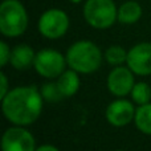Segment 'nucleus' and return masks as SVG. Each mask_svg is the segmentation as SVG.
Instances as JSON below:
<instances>
[{
	"label": "nucleus",
	"mask_w": 151,
	"mask_h": 151,
	"mask_svg": "<svg viewBox=\"0 0 151 151\" xmlns=\"http://www.w3.org/2000/svg\"><path fill=\"white\" fill-rule=\"evenodd\" d=\"M42 99L41 91L35 86H19L1 99L3 114L13 125H31L41 114Z\"/></svg>",
	"instance_id": "f257e3e1"
},
{
	"label": "nucleus",
	"mask_w": 151,
	"mask_h": 151,
	"mask_svg": "<svg viewBox=\"0 0 151 151\" xmlns=\"http://www.w3.org/2000/svg\"><path fill=\"white\" fill-rule=\"evenodd\" d=\"M66 63L78 73L89 74L98 70L102 63V53L94 42L81 40L72 45L66 52Z\"/></svg>",
	"instance_id": "f03ea898"
},
{
	"label": "nucleus",
	"mask_w": 151,
	"mask_h": 151,
	"mask_svg": "<svg viewBox=\"0 0 151 151\" xmlns=\"http://www.w3.org/2000/svg\"><path fill=\"white\" fill-rule=\"evenodd\" d=\"M28 27V13L20 0H3L0 4V32L7 37H17Z\"/></svg>",
	"instance_id": "7ed1b4c3"
},
{
	"label": "nucleus",
	"mask_w": 151,
	"mask_h": 151,
	"mask_svg": "<svg viewBox=\"0 0 151 151\" xmlns=\"http://www.w3.org/2000/svg\"><path fill=\"white\" fill-rule=\"evenodd\" d=\"M83 17L93 28L107 29L118 20V9L113 0H86Z\"/></svg>",
	"instance_id": "20e7f679"
},
{
	"label": "nucleus",
	"mask_w": 151,
	"mask_h": 151,
	"mask_svg": "<svg viewBox=\"0 0 151 151\" xmlns=\"http://www.w3.org/2000/svg\"><path fill=\"white\" fill-rule=\"evenodd\" d=\"M39 32L44 37L50 40H56L63 37L68 32L69 17L63 9L50 8L45 11L39 19L37 23Z\"/></svg>",
	"instance_id": "39448f33"
},
{
	"label": "nucleus",
	"mask_w": 151,
	"mask_h": 151,
	"mask_svg": "<svg viewBox=\"0 0 151 151\" xmlns=\"http://www.w3.org/2000/svg\"><path fill=\"white\" fill-rule=\"evenodd\" d=\"M66 58V57H65ZM60 52L53 49H42L35 57V69L45 78H56L63 74L66 60Z\"/></svg>",
	"instance_id": "423d86ee"
},
{
	"label": "nucleus",
	"mask_w": 151,
	"mask_h": 151,
	"mask_svg": "<svg viewBox=\"0 0 151 151\" xmlns=\"http://www.w3.org/2000/svg\"><path fill=\"white\" fill-rule=\"evenodd\" d=\"M1 151H36L35 138L28 130L16 125L5 130L1 139Z\"/></svg>",
	"instance_id": "0eeeda50"
},
{
	"label": "nucleus",
	"mask_w": 151,
	"mask_h": 151,
	"mask_svg": "<svg viewBox=\"0 0 151 151\" xmlns=\"http://www.w3.org/2000/svg\"><path fill=\"white\" fill-rule=\"evenodd\" d=\"M126 63L135 74H151V42H141L134 45L127 52Z\"/></svg>",
	"instance_id": "6e6552de"
},
{
	"label": "nucleus",
	"mask_w": 151,
	"mask_h": 151,
	"mask_svg": "<svg viewBox=\"0 0 151 151\" xmlns=\"http://www.w3.org/2000/svg\"><path fill=\"white\" fill-rule=\"evenodd\" d=\"M134 72L130 68L118 66L110 72L107 77V89L117 97H125L131 93L134 88Z\"/></svg>",
	"instance_id": "1a4fd4ad"
},
{
	"label": "nucleus",
	"mask_w": 151,
	"mask_h": 151,
	"mask_svg": "<svg viewBox=\"0 0 151 151\" xmlns=\"http://www.w3.org/2000/svg\"><path fill=\"white\" fill-rule=\"evenodd\" d=\"M135 117V109L127 99H117L106 109V119L115 127H122L131 122Z\"/></svg>",
	"instance_id": "9d476101"
},
{
	"label": "nucleus",
	"mask_w": 151,
	"mask_h": 151,
	"mask_svg": "<svg viewBox=\"0 0 151 151\" xmlns=\"http://www.w3.org/2000/svg\"><path fill=\"white\" fill-rule=\"evenodd\" d=\"M35 57L36 55H35L33 49L27 44H21L12 49L9 63L17 70H25L35 63Z\"/></svg>",
	"instance_id": "9b49d317"
},
{
	"label": "nucleus",
	"mask_w": 151,
	"mask_h": 151,
	"mask_svg": "<svg viewBox=\"0 0 151 151\" xmlns=\"http://www.w3.org/2000/svg\"><path fill=\"white\" fill-rule=\"evenodd\" d=\"M142 7L138 1L127 0L118 8V21L122 24H134L141 19Z\"/></svg>",
	"instance_id": "f8f14e48"
},
{
	"label": "nucleus",
	"mask_w": 151,
	"mask_h": 151,
	"mask_svg": "<svg viewBox=\"0 0 151 151\" xmlns=\"http://www.w3.org/2000/svg\"><path fill=\"white\" fill-rule=\"evenodd\" d=\"M77 73L78 72L70 69V70H64L63 74H60L57 85L64 97H72L77 93L78 88H80V78H78Z\"/></svg>",
	"instance_id": "ddd939ff"
},
{
	"label": "nucleus",
	"mask_w": 151,
	"mask_h": 151,
	"mask_svg": "<svg viewBox=\"0 0 151 151\" xmlns=\"http://www.w3.org/2000/svg\"><path fill=\"white\" fill-rule=\"evenodd\" d=\"M135 126L139 131L143 134L151 135V104L139 105V107L135 110V117H134Z\"/></svg>",
	"instance_id": "4468645a"
},
{
	"label": "nucleus",
	"mask_w": 151,
	"mask_h": 151,
	"mask_svg": "<svg viewBox=\"0 0 151 151\" xmlns=\"http://www.w3.org/2000/svg\"><path fill=\"white\" fill-rule=\"evenodd\" d=\"M131 97L133 101L137 102L138 105L149 104L151 99V89L146 82H138L134 85L133 90H131Z\"/></svg>",
	"instance_id": "2eb2a0df"
},
{
	"label": "nucleus",
	"mask_w": 151,
	"mask_h": 151,
	"mask_svg": "<svg viewBox=\"0 0 151 151\" xmlns=\"http://www.w3.org/2000/svg\"><path fill=\"white\" fill-rule=\"evenodd\" d=\"M105 57L107 63L111 65H121L127 60V52L119 45H113L107 48V50L105 52Z\"/></svg>",
	"instance_id": "dca6fc26"
},
{
	"label": "nucleus",
	"mask_w": 151,
	"mask_h": 151,
	"mask_svg": "<svg viewBox=\"0 0 151 151\" xmlns=\"http://www.w3.org/2000/svg\"><path fill=\"white\" fill-rule=\"evenodd\" d=\"M41 96L45 101L48 102H58L64 98V94L61 93L57 82H48L42 85L41 88Z\"/></svg>",
	"instance_id": "f3484780"
},
{
	"label": "nucleus",
	"mask_w": 151,
	"mask_h": 151,
	"mask_svg": "<svg viewBox=\"0 0 151 151\" xmlns=\"http://www.w3.org/2000/svg\"><path fill=\"white\" fill-rule=\"evenodd\" d=\"M11 52H12V50L9 49L7 42H4V41L0 42V65L1 66H4L7 63H9Z\"/></svg>",
	"instance_id": "a211bd4d"
},
{
	"label": "nucleus",
	"mask_w": 151,
	"mask_h": 151,
	"mask_svg": "<svg viewBox=\"0 0 151 151\" xmlns=\"http://www.w3.org/2000/svg\"><path fill=\"white\" fill-rule=\"evenodd\" d=\"M0 82H1V89H0V98H4L5 96H7V93L9 90H8V80H7V76L4 73L0 74Z\"/></svg>",
	"instance_id": "6ab92c4d"
},
{
	"label": "nucleus",
	"mask_w": 151,
	"mask_h": 151,
	"mask_svg": "<svg viewBox=\"0 0 151 151\" xmlns=\"http://www.w3.org/2000/svg\"><path fill=\"white\" fill-rule=\"evenodd\" d=\"M36 151H58V149H56L52 145H42V146H40Z\"/></svg>",
	"instance_id": "aec40b11"
},
{
	"label": "nucleus",
	"mask_w": 151,
	"mask_h": 151,
	"mask_svg": "<svg viewBox=\"0 0 151 151\" xmlns=\"http://www.w3.org/2000/svg\"><path fill=\"white\" fill-rule=\"evenodd\" d=\"M70 3H73V4H78V3H81L82 0H69Z\"/></svg>",
	"instance_id": "412c9836"
},
{
	"label": "nucleus",
	"mask_w": 151,
	"mask_h": 151,
	"mask_svg": "<svg viewBox=\"0 0 151 151\" xmlns=\"http://www.w3.org/2000/svg\"><path fill=\"white\" fill-rule=\"evenodd\" d=\"M117 151H123V150H117Z\"/></svg>",
	"instance_id": "4be33fe9"
}]
</instances>
